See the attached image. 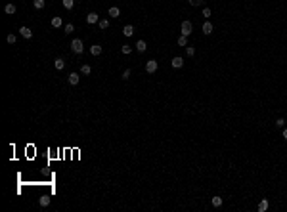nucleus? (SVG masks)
Returning <instances> with one entry per match:
<instances>
[{"label":"nucleus","instance_id":"obj_1","mask_svg":"<svg viewBox=\"0 0 287 212\" xmlns=\"http://www.w3.org/2000/svg\"><path fill=\"white\" fill-rule=\"evenodd\" d=\"M71 52L73 54H77V56H81L84 52V44L81 38H73V42H71Z\"/></svg>","mask_w":287,"mask_h":212},{"label":"nucleus","instance_id":"obj_2","mask_svg":"<svg viewBox=\"0 0 287 212\" xmlns=\"http://www.w3.org/2000/svg\"><path fill=\"white\" fill-rule=\"evenodd\" d=\"M182 34H186V36H190L191 32H193V25H191V21H182Z\"/></svg>","mask_w":287,"mask_h":212},{"label":"nucleus","instance_id":"obj_3","mask_svg":"<svg viewBox=\"0 0 287 212\" xmlns=\"http://www.w3.org/2000/svg\"><path fill=\"white\" fill-rule=\"evenodd\" d=\"M157 67H159V65H157V61H155V59H149V61L146 63V71H147V73H155V71H157Z\"/></svg>","mask_w":287,"mask_h":212},{"label":"nucleus","instance_id":"obj_4","mask_svg":"<svg viewBox=\"0 0 287 212\" xmlns=\"http://www.w3.org/2000/svg\"><path fill=\"white\" fill-rule=\"evenodd\" d=\"M86 21H88V25H94V23H100V15L92 12V13H88V15H86Z\"/></svg>","mask_w":287,"mask_h":212},{"label":"nucleus","instance_id":"obj_5","mask_svg":"<svg viewBox=\"0 0 287 212\" xmlns=\"http://www.w3.org/2000/svg\"><path fill=\"white\" fill-rule=\"evenodd\" d=\"M19 34H21L23 38H31V36H33V31L29 29V27H21V29H19Z\"/></svg>","mask_w":287,"mask_h":212},{"label":"nucleus","instance_id":"obj_6","mask_svg":"<svg viewBox=\"0 0 287 212\" xmlns=\"http://www.w3.org/2000/svg\"><path fill=\"white\" fill-rule=\"evenodd\" d=\"M67 82H69L71 86H77V84H79V75H77V73H71L69 77H67Z\"/></svg>","mask_w":287,"mask_h":212},{"label":"nucleus","instance_id":"obj_7","mask_svg":"<svg viewBox=\"0 0 287 212\" xmlns=\"http://www.w3.org/2000/svg\"><path fill=\"white\" fill-rule=\"evenodd\" d=\"M50 23H52V27H54V29H59V27L63 25V21H61V17H59V15L52 17V21H50Z\"/></svg>","mask_w":287,"mask_h":212},{"label":"nucleus","instance_id":"obj_8","mask_svg":"<svg viewBox=\"0 0 287 212\" xmlns=\"http://www.w3.org/2000/svg\"><path fill=\"white\" fill-rule=\"evenodd\" d=\"M170 65H172V67H174V69H180V67L184 65V59H182V58H172Z\"/></svg>","mask_w":287,"mask_h":212},{"label":"nucleus","instance_id":"obj_9","mask_svg":"<svg viewBox=\"0 0 287 212\" xmlns=\"http://www.w3.org/2000/svg\"><path fill=\"white\" fill-rule=\"evenodd\" d=\"M123 34H125V36H132L134 34V27L132 25H125L123 27Z\"/></svg>","mask_w":287,"mask_h":212},{"label":"nucleus","instance_id":"obj_10","mask_svg":"<svg viewBox=\"0 0 287 212\" xmlns=\"http://www.w3.org/2000/svg\"><path fill=\"white\" fill-rule=\"evenodd\" d=\"M136 50H138V52H146L147 50L146 40H138V42H136Z\"/></svg>","mask_w":287,"mask_h":212},{"label":"nucleus","instance_id":"obj_11","mask_svg":"<svg viewBox=\"0 0 287 212\" xmlns=\"http://www.w3.org/2000/svg\"><path fill=\"white\" fill-rule=\"evenodd\" d=\"M4 12H6V13H10V15H13V13L17 12V8L13 6V4H6V6H4Z\"/></svg>","mask_w":287,"mask_h":212},{"label":"nucleus","instance_id":"obj_12","mask_svg":"<svg viewBox=\"0 0 287 212\" xmlns=\"http://www.w3.org/2000/svg\"><path fill=\"white\" fill-rule=\"evenodd\" d=\"M90 54H92V56H100V54H102V46H100V44H94L92 48H90Z\"/></svg>","mask_w":287,"mask_h":212},{"label":"nucleus","instance_id":"obj_13","mask_svg":"<svg viewBox=\"0 0 287 212\" xmlns=\"http://www.w3.org/2000/svg\"><path fill=\"white\" fill-rule=\"evenodd\" d=\"M54 67H56L57 71H61V69H63V67H65V61H63V59H61V58H57L56 61H54Z\"/></svg>","mask_w":287,"mask_h":212},{"label":"nucleus","instance_id":"obj_14","mask_svg":"<svg viewBox=\"0 0 287 212\" xmlns=\"http://www.w3.org/2000/svg\"><path fill=\"white\" fill-rule=\"evenodd\" d=\"M33 6L37 8V10H42V8L46 6V0H33Z\"/></svg>","mask_w":287,"mask_h":212},{"label":"nucleus","instance_id":"obj_15","mask_svg":"<svg viewBox=\"0 0 287 212\" xmlns=\"http://www.w3.org/2000/svg\"><path fill=\"white\" fill-rule=\"evenodd\" d=\"M109 15H111V17H119V15H121V10H119L117 6L109 8Z\"/></svg>","mask_w":287,"mask_h":212},{"label":"nucleus","instance_id":"obj_16","mask_svg":"<svg viewBox=\"0 0 287 212\" xmlns=\"http://www.w3.org/2000/svg\"><path fill=\"white\" fill-rule=\"evenodd\" d=\"M203 32H205V34H210V32H212V25H210V21H205V23H203Z\"/></svg>","mask_w":287,"mask_h":212},{"label":"nucleus","instance_id":"obj_17","mask_svg":"<svg viewBox=\"0 0 287 212\" xmlns=\"http://www.w3.org/2000/svg\"><path fill=\"white\" fill-rule=\"evenodd\" d=\"M266 210H268V201L262 199L260 203H258V212H266Z\"/></svg>","mask_w":287,"mask_h":212},{"label":"nucleus","instance_id":"obj_18","mask_svg":"<svg viewBox=\"0 0 287 212\" xmlns=\"http://www.w3.org/2000/svg\"><path fill=\"white\" fill-rule=\"evenodd\" d=\"M38 205H40V206H48V205H50V197H46V195H44V197H40V199H38Z\"/></svg>","mask_w":287,"mask_h":212},{"label":"nucleus","instance_id":"obj_19","mask_svg":"<svg viewBox=\"0 0 287 212\" xmlns=\"http://www.w3.org/2000/svg\"><path fill=\"white\" fill-rule=\"evenodd\" d=\"M210 203H212V206H214V208L222 206V199H220V197H212V199H210Z\"/></svg>","mask_w":287,"mask_h":212},{"label":"nucleus","instance_id":"obj_20","mask_svg":"<svg viewBox=\"0 0 287 212\" xmlns=\"http://www.w3.org/2000/svg\"><path fill=\"white\" fill-rule=\"evenodd\" d=\"M178 46H188V36L186 34H180L178 36Z\"/></svg>","mask_w":287,"mask_h":212},{"label":"nucleus","instance_id":"obj_21","mask_svg":"<svg viewBox=\"0 0 287 212\" xmlns=\"http://www.w3.org/2000/svg\"><path fill=\"white\" fill-rule=\"evenodd\" d=\"M186 56H188V58H193V56H195V48H193V46H188V48H186Z\"/></svg>","mask_w":287,"mask_h":212},{"label":"nucleus","instance_id":"obj_22","mask_svg":"<svg viewBox=\"0 0 287 212\" xmlns=\"http://www.w3.org/2000/svg\"><path fill=\"white\" fill-rule=\"evenodd\" d=\"M98 25H100V29H102V31H103V29H109V19H100V23H98Z\"/></svg>","mask_w":287,"mask_h":212},{"label":"nucleus","instance_id":"obj_23","mask_svg":"<svg viewBox=\"0 0 287 212\" xmlns=\"http://www.w3.org/2000/svg\"><path fill=\"white\" fill-rule=\"evenodd\" d=\"M81 73H83V75H90V73H92V67H90V65H83V67H81Z\"/></svg>","mask_w":287,"mask_h":212},{"label":"nucleus","instance_id":"obj_24","mask_svg":"<svg viewBox=\"0 0 287 212\" xmlns=\"http://www.w3.org/2000/svg\"><path fill=\"white\" fill-rule=\"evenodd\" d=\"M63 6L67 8V10H73V6H75V0H63Z\"/></svg>","mask_w":287,"mask_h":212},{"label":"nucleus","instance_id":"obj_25","mask_svg":"<svg viewBox=\"0 0 287 212\" xmlns=\"http://www.w3.org/2000/svg\"><path fill=\"white\" fill-rule=\"evenodd\" d=\"M121 52H123V54H125V56H128V54L132 52V48H130V44H125V46H123V48H121Z\"/></svg>","mask_w":287,"mask_h":212},{"label":"nucleus","instance_id":"obj_26","mask_svg":"<svg viewBox=\"0 0 287 212\" xmlns=\"http://www.w3.org/2000/svg\"><path fill=\"white\" fill-rule=\"evenodd\" d=\"M6 40H8V44H13V42L17 40V36H15V34H8V36H6Z\"/></svg>","mask_w":287,"mask_h":212},{"label":"nucleus","instance_id":"obj_27","mask_svg":"<svg viewBox=\"0 0 287 212\" xmlns=\"http://www.w3.org/2000/svg\"><path fill=\"white\" fill-rule=\"evenodd\" d=\"M73 31H75V27H73V23H67V25H65V32H67V34H71Z\"/></svg>","mask_w":287,"mask_h":212},{"label":"nucleus","instance_id":"obj_28","mask_svg":"<svg viewBox=\"0 0 287 212\" xmlns=\"http://www.w3.org/2000/svg\"><path fill=\"white\" fill-rule=\"evenodd\" d=\"M123 80H128V78H130V69H125V71H123Z\"/></svg>","mask_w":287,"mask_h":212},{"label":"nucleus","instance_id":"obj_29","mask_svg":"<svg viewBox=\"0 0 287 212\" xmlns=\"http://www.w3.org/2000/svg\"><path fill=\"white\" fill-rule=\"evenodd\" d=\"M276 126H280V128H283V126H285V119H281V117H280V119L276 121Z\"/></svg>","mask_w":287,"mask_h":212},{"label":"nucleus","instance_id":"obj_30","mask_svg":"<svg viewBox=\"0 0 287 212\" xmlns=\"http://www.w3.org/2000/svg\"><path fill=\"white\" fill-rule=\"evenodd\" d=\"M188 2H190L191 6H201V4H203V0H188Z\"/></svg>","mask_w":287,"mask_h":212},{"label":"nucleus","instance_id":"obj_31","mask_svg":"<svg viewBox=\"0 0 287 212\" xmlns=\"http://www.w3.org/2000/svg\"><path fill=\"white\" fill-rule=\"evenodd\" d=\"M203 17H207V19L210 17V10L209 8H203Z\"/></svg>","mask_w":287,"mask_h":212},{"label":"nucleus","instance_id":"obj_32","mask_svg":"<svg viewBox=\"0 0 287 212\" xmlns=\"http://www.w3.org/2000/svg\"><path fill=\"white\" fill-rule=\"evenodd\" d=\"M283 138L287 140V128H283Z\"/></svg>","mask_w":287,"mask_h":212}]
</instances>
